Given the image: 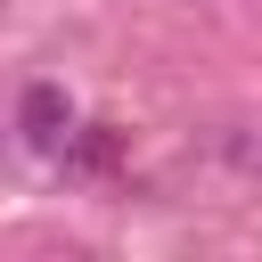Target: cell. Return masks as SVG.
<instances>
[{"instance_id": "cell-1", "label": "cell", "mask_w": 262, "mask_h": 262, "mask_svg": "<svg viewBox=\"0 0 262 262\" xmlns=\"http://www.w3.org/2000/svg\"><path fill=\"white\" fill-rule=\"evenodd\" d=\"M16 131H25L33 156H66V147H74V106H66V90H57V82H25Z\"/></svg>"}, {"instance_id": "cell-2", "label": "cell", "mask_w": 262, "mask_h": 262, "mask_svg": "<svg viewBox=\"0 0 262 262\" xmlns=\"http://www.w3.org/2000/svg\"><path fill=\"white\" fill-rule=\"evenodd\" d=\"M115 156H123L115 123H90V131H74V147H66V172H74V180H90V172H115Z\"/></svg>"}]
</instances>
